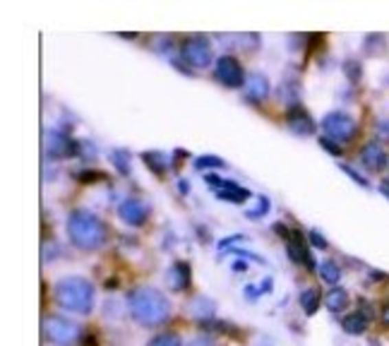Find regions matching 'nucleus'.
Masks as SVG:
<instances>
[{"mask_svg":"<svg viewBox=\"0 0 389 346\" xmlns=\"http://www.w3.org/2000/svg\"><path fill=\"white\" fill-rule=\"evenodd\" d=\"M130 315L144 327H159L171 318V303L157 289H135L128 299Z\"/></svg>","mask_w":389,"mask_h":346,"instance_id":"1","label":"nucleus"},{"mask_svg":"<svg viewBox=\"0 0 389 346\" xmlns=\"http://www.w3.org/2000/svg\"><path fill=\"white\" fill-rule=\"evenodd\" d=\"M67 236L80 250H99L109 241V226L96 214L77 209L67 219Z\"/></svg>","mask_w":389,"mask_h":346,"instance_id":"2","label":"nucleus"},{"mask_svg":"<svg viewBox=\"0 0 389 346\" xmlns=\"http://www.w3.org/2000/svg\"><path fill=\"white\" fill-rule=\"evenodd\" d=\"M56 301L63 310L87 315L94 308V286L85 277H63L56 284Z\"/></svg>","mask_w":389,"mask_h":346,"instance_id":"3","label":"nucleus"},{"mask_svg":"<svg viewBox=\"0 0 389 346\" xmlns=\"http://www.w3.org/2000/svg\"><path fill=\"white\" fill-rule=\"evenodd\" d=\"M43 334H46L53 344L70 346L77 342V337H80V327L65 318L48 315V318H43Z\"/></svg>","mask_w":389,"mask_h":346,"instance_id":"4","label":"nucleus"},{"mask_svg":"<svg viewBox=\"0 0 389 346\" xmlns=\"http://www.w3.org/2000/svg\"><path fill=\"white\" fill-rule=\"evenodd\" d=\"M181 53L186 58V63L190 67H209L214 61V51H212V43L202 36H192L186 39L181 46Z\"/></svg>","mask_w":389,"mask_h":346,"instance_id":"5","label":"nucleus"},{"mask_svg":"<svg viewBox=\"0 0 389 346\" xmlns=\"http://www.w3.org/2000/svg\"><path fill=\"white\" fill-rule=\"evenodd\" d=\"M322 128H324V133H327L332 140H337V142H351L353 135H356V120H353L348 113L334 111V113L324 116Z\"/></svg>","mask_w":389,"mask_h":346,"instance_id":"6","label":"nucleus"},{"mask_svg":"<svg viewBox=\"0 0 389 346\" xmlns=\"http://www.w3.org/2000/svg\"><path fill=\"white\" fill-rule=\"evenodd\" d=\"M204 180H207L209 185H214V188H216V197L219 199H226V202L243 204V202H247V199L252 197L250 190L241 188V185H236L233 180L219 178V175H204Z\"/></svg>","mask_w":389,"mask_h":346,"instance_id":"7","label":"nucleus"},{"mask_svg":"<svg viewBox=\"0 0 389 346\" xmlns=\"http://www.w3.org/2000/svg\"><path fill=\"white\" fill-rule=\"evenodd\" d=\"M216 80L221 82V85L231 87V89L243 87V82H247L245 75H243L241 63H238L233 56H221L216 61Z\"/></svg>","mask_w":389,"mask_h":346,"instance_id":"8","label":"nucleus"},{"mask_svg":"<svg viewBox=\"0 0 389 346\" xmlns=\"http://www.w3.org/2000/svg\"><path fill=\"white\" fill-rule=\"evenodd\" d=\"M286 125H289L291 133L298 135V138H308V135H315V130H318V125H315V120L308 116V111L300 109L298 104L286 111Z\"/></svg>","mask_w":389,"mask_h":346,"instance_id":"9","label":"nucleus"},{"mask_svg":"<svg viewBox=\"0 0 389 346\" xmlns=\"http://www.w3.org/2000/svg\"><path fill=\"white\" fill-rule=\"evenodd\" d=\"M118 214H120V219L128 224V226H142V224L147 221V217H149V209L144 207L137 197H128V199H123V202H120Z\"/></svg>","mask_w":389,"mask_h":346,"instance_id":"10","label":"nucleus"},{"mask_svg":"<svg viewBox=\"0 0 389 346\" xmlns=\"http://www.w3.org/2000/svg\"><path fill=\"white\" fill-rule=\"evenodd\" d=\"M166 284L171 291L183 294V291L188 289V284H190V265H188V262H181V260L173 262L166 272Z\"/></svg>","mask_w":389,"mask_h":346,"instance_id":"11","label":"nucleus"},{"mask_svg":"<svg viewBox=\"0 0 389 346\" xmlns=\"http://www.w3.org/2000/svg\"><path fill=\"white\" fill-rule=\"evenodd\" d=\"M46 149L53 159H63V157H70L75 152V142L65 135H60L58 130H51L46 138Z\"/></svg>","mask_w":389,"mask_h":346,"instance_id":"12","label":"nucleus"},{"mask_svg":"<svg viewBox=\"0 0 389 346\" xmlns=\"http://www.w3.org/2000/svg\"><path fill=\"white\" fill-rule=\"evenodd\" d=\"M361 162L366 164L370 171H382L387 166V152L377 142H368L361 149Z\"/></svg>","mask_w":389,"mask_h":346,"instance_id":"13","label":"nucleus"},{"mask_svg":"<svg viewBox=\"0 0 389 346\" xmlns=\"http://www.w3.org/2000/svg\"><path fill=\"white\" fill-rule=\"evenodd\" d=\"M269 91H271V85H269V80H267L265 75L255 72V75L247 77L245 94H247V99H250V101H265L267 96H269Z\"/></svg>","mask_w":389,"mask_h":346,"instance_id":"14","label":"nucleus"},{"mask_svg":"<svg viewBox=\"0 0 389 346\" xmlns=\"http://www.w3.org/2000/svg\"><path fill=\"white\" fill-rule=\"evenodd\" d=\"M214 310H216V305H214L209 299H204V296H194L190 301V313L194 318L209 320V318H214Z\"/></svg>","mask_w":389,"mask_h":346,"instance_id":"15","label":"nucleus"},{"mask_svg":"<svg viewBox=\"0 0 389 346\" xmlns=\"http://www.w3.org/2000/svg\"><path fill=\"white\" fill-rule=\"evenodd\" d=\"M342 327L346 334H363L368 329V320L363 318V313H351L342 320Z\"/></svg>","mask_w":389,"mask_h":346,"instance_id":"16","label":"nucleus"},{"mask_svg":"<svg viewBox=\"0 0 389 346\" xmlns=\"http://www.w3.org/2000/svg\"><path fill=\"white\" fill-rule=\"evenodd\" d=\"M324 305H327L332 313H342L348 305V294L344 289H332L327 294V299H324Z\"/></svg>","mask_w":389,"mask_h":346,"instance_id":"17","label":"nucleus"},{"mask_svg":"<svg viewBox=\"0 0 389 346\" xmlns=\"http://www.w3.org/2000/svg\"><path fill=\"white\" fill-rule=\"evenodd\" d=\"M142 162L147 164V166L152 169V171L157 173V175H162L164 171H166V166H168L166 154H159V152H144L142 154Z\"/></svg>","mask_w":389,"mask_h":346,"instance_id":"18","label":"nucleus"},{"mask_svg":"<svg viewBox=\"0 0 389 346\" xmlns=\"http://www.w3.org/2000/svg\"><path fill=\"white\" fill-rule=\"evenodd\" d=\"M318 272H320V277H322V279L327 281V284H337V281L342 279V270H339V265H337L334 260L320 262Z\"/></svg>","mask_w":389,"mask_h":346,"instance_id":"19","label":"nucleus"},{"mask_svg":"<svg viewBox=\"0 0 389 346\" xmlns=\"http://www.w3.org/2000/svg\"><path fill=\"white\" fill-rule=\"evenodd\" d=\"M300 305H303L305 315H315L320 308V291L318 289H305L300 294Z\"/></svg>","mask_w":389,"mask_h":346,"instance_id":"20","label":"nucleus"},{"mask_svg":"<svg viewBox=\"0 0 389 346\" xmlns=\"http://www.w3.org/2000/svg\"><path fill=\"white\" fill-rule=\"evenodd\" d=\"M269 207H271V202L267 197H257L255 199V207H250L245 212V217L250 219V221H257V219H262V217H267V212H269Z\"/></svg>","mask_w":389,"mask_h":346,"instance_id":"21","label":"nucleus"},{"mask_svg":"<svg viewBox=\"0 0 389 346\" xmlns=\"http://www.w3.org/2000/svg\"><path fill=\"white\" fill-rule=\"evenodd\" d=\"M111 164L123 175L130 173V154L125 152V149H113V152H111Z\"/></svg>","mask_w":389,"mask_h":346,"instance_id":"22","label":"nucleus"},{"mask_svg":"<svg viewBox=\"0 0 389 346\" xmlns=\"http://www.w3.org/2000/svg\"><path fill=\"white\" fill-rule=\"evenodd\" d=\"M223 166H226L223 159L214 157V154H204V157L194 159V169H197V171H207V169H223Z\"/></svg>","mask_w":389,"mask_h":346,"instance_id":"23","label":"nucleus"},{"mask_svg":"<svg viewBox=\"0 0 389 346\" xmlns=\"http://www.w3.org/2000/svg\"><path fill=\"white\" fill-rule=\"evenodd\" d=\"M147 346H183L181 337L173 332H164V334H157V337L152 339Z\"/></svg>","mask_w":389,"mask_h":346,"instance_id":"24","label":"nucleus"},{"mask_svg":"<svg viewBox=\"0 0 389 346\" xmlns=\"http://www.w3.org/2000/svg\"><path fill=\"white\" fill-rule=\"evenodd\" d=\"M320 147L322 149H327L332 157H342V144L337 142V140H332V138H320Z\"/></svg>","mask_w":389,"mask_h":346,"instance_id":"25","label":"nucleus"},{"mask_svg":"<svg viewBox=\"0 0 389 346\" xmlns=\"http://www.w3.org/2000/svg\"><path fill=\"white\" fill-rule=\"evenodd\" d=\"M344 72L348 75V80L356 82L358 77H361V65H358L356 61H346V63H344Z\"/></svg>","mask_w":389,"mask_h":346,"instance_id":"26","label":"nucleus"},{"mask_svg":"<svg viewBox=\"0 0 389 346\" xmlns=\"http://www.w3.org/2000/svg\"><path fill=\"white\" fill-rule=\"evenodd\" d=\"M339 169H342L344 173H348V178H351V180H356V183H358V185H363V188H368V185H370L366 178H363V175H358L356 171H353V169L348 166V164H339Z\"/></svg>","mask_w":389,"mask_h":346,"instance_id":"27","label":"nucleus"},{"mask_svg":"<svg viewBox=\"0 0 389 346\" xmlns=\"http://www.w3.org/2000/svg\"><path fill=\"white\" fill-rule=\"evenodd\" d=\"M310 243H313L315 248H320V250H324V248H327V238H324L320 231H310Z\"/></svg>","mask_w":389,"mask_h":346,"instance_id":"28","label":"nucleus"},{"mask_svg":"<svg viewBox=\"0 0 389 346\" xmlns=\"http://www.w3.org/2000/svg\"><path fill=\"white\" fill-rule=\"evenodd\" d=\"M77 178L94 183V180H101V178H104V173H99V171H82V173H77Z\"/></svg>","mask_w":389,"mask_h":346,"instance_id":"29","label":"nucleus"},{"mask_svg":"<svg viewBox=\"0 0 389 346\" xmlns=\"http://www.w3.org/2000/svg\"><path fill=\"white\" fill-rule=\"evenodd\" d=\"M241 238H243V233H236V236H228V238H223V241H219V248H221V250H223V248H228V246H231V243L241 241Z\"/></svg>","mask_w":389,"mask_h":346,"instance_id":"30","label":"nucleus"},{"mask_svg":"<svg viewBox=\"0 0 389 346\" xmlns=\"http://www.w3.org/2000/svg\"><path fill=\"white\" fill-rule=\"evenodd\" d=\"M271 284H274V281H271V277H267V279L260 284V294H269V291H271Z\"/></svg>","mask_w":389,"mask_h":346,"instance_id":"31","label":"nucleus"},{"mask_svg":"<svg viewBox=\"0 0 389 346\" xmlns=\"http://www.w3.org/2000/svg\"><path fill=\"white\" fill-rule=\"evenodd\" d=\"M188 346H214L212 342H209V339H204V337H199V339H192L190 344Z\"/></svg>","mask_w":389,"mask_h":346,"instance_id":"32","label":"nucleus"},{"mask_svg":"<svg viewBox=\"0 0 389 346\" xmlns=\"http://www.w3.org/2000/svg\"><path fill=\"white\" fill-rule=\"evenodd\" d=\"M233 270H236V272H247V265H245V262L238 260L236 265H233Z\"/></svg>","mask_w":389,"mask_h":346,"instance_id":"33","label":"nucleus"},{"mask_svg":"<svg viewBox=\"0 0 389 346\" xmlns=\"http://www.w3.org/2000/svg\"><path fill=\"white\" fill-rule=\"evenodd\" d=\"M380 193H385V197L389 199V183H387V180H382V183H380Z\"/></svg>","mask_w":389,"mask_h":346,"instance_id":"34","label":"nucleus"},{"mask_svg":"<svg viewBox=\"0 0 389 346\" xmlns=\"http://www.w3.org/2000/svg\"><path fill=\"white\" fill-rule=\"evenodd\" d=\"M382 323H385V325H389V305H387L385 310H382Z\"/></svg>","mask_w":389,"mask_h":346,"instance_id":"35","label":"nucleus"},{"mask_svg":"<svg viewBox=\"0 0 389 346\" xmlns=\"http://www.w3.org/2000/svg\"><path fill=\"white\" fill-rule=\"evenodd\" d=\"M178 188H181V193H188V183H186V180H181V183H178Z\"/></svg>","mask_w":389,"mask_h":346,"instance_id":"36","label":"nucleus"}]
</instances>
